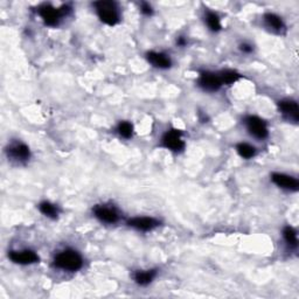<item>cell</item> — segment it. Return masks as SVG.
Masks as SVG:
<instances>
[{
	"instance_id": "5bb4252c",
	"label": "cell",
	"mask_w": 299,
	"mask_h": 299,
	"mask_svg": "<svg viewBox=\"0 0 299 299\" xmlns=\"http://www.w3.org/2000/svg\"><path fill=\"white\" fill-rule=\"evenodd\" d=\"M157 271L156 270H146V271H137L135 274V281L137 284L142 286H146L153 281L156 277Z\"/></svg>"
},
{
	"instance_id": "d6986e66",
	"label": "cell",
	"mask_w": 299,
	"mask_h": 299,
	"mask_svg": "<svg viewBox=\"0 0 299 299\" xmlns=\"http://www.w3.org/2000/svg\"><path fill=\"white\" fill-rule=\"evenodd\" d=\"M236 150H237L238 154H240V156L244 159H250L255 156V153H256L255 147L249 145V144H247V143H240L236 146Z\"/></svg>"
},
{
	"instance_id": "8fae6325",
	"label": "cell",
	"mask_w": 299,
	"mask_h": 299,
	"mask_svg": "<svg viewBox=\"0 0 299 299\" xmlns=\"http://www.w3.org/2000/svg\"><path fill=\"white\" fill-rule=\"evenodd\" d=\"M7 153H9V157H11L14 160L18 161H25L27 160L31 156V152H29V149L27 145L22 143H16L12 144L9 149H7Z\"/></svg>"
},
{
	"instance_id": "3957f363",
	"label": "cell",
	"mask_w": 299,
	"mask_h": 299,
	"mask_svg": "<svg viewBox=\"0 0 299 299\" xmlns=\"http://www.w3.org/2000/svg\"><path fill=\"white\" fill-rule=\"evenodd\" d=\"M70 11V7L67 5H63L60 9H55L49 4H45L41 7H39V14L42 18L45 24L48 26H56L61 20V18Z\"/></svg>"
},
{
	"instance_id": "52a82bcc",
	"label": "cell",
	"mask_w": 299,
	"mask_h": 299,
	"mask_svg": "<svg viewBox=\"0 0 299 299\" xmlns=\"http://www.w3.org/2000/svg\"><path fill=\"white\" fill-rule=\"evenodd\" d=\"M271 180L274 181V184L277 185L278 187L283 189H287V191L296 192L298 191L299 184L296 178L287 176V174L283 173H274L271 176Z\"/></svg>"
},
{
	"instance_id": "cb8c5ba5",
	"label": "cell",
	"mask_w": 299,
	"mask_h": 299,
	"mask_svg": "<svg viewBox=\"0 0 299 299\" xmlns=\"http://www.w3.org/2000/svg\"><path fill=\"white\" fill-rule=\"evenodd\" d=\"M185 44H186V41H185L183 37H180V39L178 40V45H180V46H184Z\"/></svg>"
},
{
	"instance_id": "9a60e30c",
	"label": "cell",
	"mask_w": 299,
	"mask_h": 299,
	"mask_svg": "<svg viewBox=\"0 0 299 299\" xmlns=\"http://www.w3.org/2000/svg\"><path fill=\"white\" fill-rule=\"evenodd\" d=\"M264 21L269 28H271L275 32H281L284 29V24L282 18L276 16L274 13H268L264 16Z\"/></svg>"
},
{
	"instance_id": "e0dca14e",
	"label": "cell",
	"mask_w": 299,
	"mask_h": 299,
	"mask_svg": "<svg viewBox=\"0 0 299 299\" xmlns=\"http://www.w3.org/2000/svg\"><path fill=\"white\" fill-rule=\"evenodd\" d=\"M283 236L285 238L286 243L290 245V247L296 248L298 245V238H297V233L292 227H285L283 230Z\"/></svg>"
},
{
	"instance_id": "4fadbf2b",
	"label": "cell",
	"mask_w": 299,
	"mask_h": 299,
	"mask_svg": "<svg viewBox=\"0 0 299 299\" xmlns=\"http://www.w3.org/2000/svg\"><path fill=\"white\" fill-rule=\"evenodd\" d=\"M147 60H149V62L151 64H153V66L157 68H160V69L169 68L172 64L169 56L164 54V53H157V52L147 53Z\"/></svg>"
},
{
	"instance_id": "9c48e42d",
	"label": "cell",
	"mask_w": 299,
	"mask_h": 299,
	"mask_svg": "<svg viewBox=\"0 0 299 299\" xmlns=\"http://www.w3.org/2000/svg\"><path fill=\"white\" fill-rule=\"evenodd\" d=\"M278 108L279 111H281L287 119L293 120V122H298L299 108L296 101L283 100L281 102H278Z\"/></svg>"
},
{
	"instance_id": "5b68a950",
	"label": "cell",
	"mask_w": 299,
	"mask_h": 299,
	"mask_svg": "<svg viewBox=\"0 0 299 299\" xmlns=\"http://www.w3.org/2000/svg\"><path fill=\"white\" fill-rule=\"evenodd\" d=\"M199 86L207 92H217L222 87V79L220 74L210 73V71H203L199 77Z\"/></svg>"
},
{
	"instance_id": "603a6c76",
	"label": "cell",
	"mask_w": 299,
	"mask_h": 299,
	"mask_svg": "<svg viewBox=\"0 0 299 299\" xmlns=\"http://www.w3.org/2000/svg\"><path fill=\"white\" fill-rule=\"evenodd\" d=\"M241 51L243 53H251L252 46H250V45H248V44H243V45H241Z\"/></svg>"
},
{
	"instance_id": "277c9868",
	"label": "cell",
	"mask_w": 299,
	"mask_h": 299,
	"mask_svg": "<svg viewBox=\"0 0 299 299\" xmlns=\"http://www.w3.org/2000/svg\"><path fill=\"white\" fill-rule=\"evenodd\" d=\"M245 125H247L248 131L250 132L253 137L259 139H264L268 137V127L267 124L263 119L256 116H249L245 118Z\"/></svg>"
},
{
	"instance_id": "ffe728a7",
	"label": "cell",
	"mask_w": 299,
	"mask_h": 299,
	"mask_svg": "<svg viewBox=\"0 0 299 299\" xmlns=\"http://www.w3.org/2000/svg\"><path fill=\"white\" fill-rule=\"evenodd\" d=\"M220 77L223 84H232V83H235L240 78V74L234 70H223L220 73Z\"/></svg>"
},
{
	"instance_id": "7402d4cb",
	"label": "cell",
	"mask_w": 299,
	"mask_h": 299,
	"mask_svg": "<svg viewBox=\"0 0 299 299\" xmlns=\"http://www.w3.org/2000/svg\"><path fill=\"white\" fill-rule=\"evenodd\" d=\"M141 11H142V13L146 14V16H151V14H152V12H153L152 7H151L150 4H147V3H143L142 4Z\"/></svg>"
},
{
	"instance_id": "44dd1931",
	"label": "cell",
	"mask_w": 299,
	"mask_h": 299,
	"mask_svg": "<svg viewBox=\"0 0 299 299\" xmlns=\"http://www.w3.org/2000/svg\"><path fill=\"white\" fill-rule=\"evenodd\" d=\"M117 131L123 138H130L134 134V126L129 122H120L118 127H117Z\"/></svg>"
},
{
	"instance_id": "7c38bea8",
	"label": "cell",
	"mask_w": 299,
	"mask_h": 299,
	"mask_svg": "<svg viewBox=\"0 0 299 299\" xmlns=\"http://www.w3.org/2000/svg\"><path fill=\"white\" fill-rule=\"evenodd\" d=\"M159 225V222L153 218H135L129 221V226L132 228L142 230V232H149Z\"/></svg>"
},
{
	"instance_id": "8992f818",
	"label": "cell",
	"mask_w": 299,
	"mask_h": 299,
	"mask_svg": "<svg viewBox=\"0 0 299 299\" xmlns=\"http://www.w3.org/2000/svg\"><path fill=\"white\" fill-rule=\"evenodd\" d=\"M162 145H164L166 149L176 151V152H179V151L184 150L185 143L183 141V138H181L180 130L173 129V130L166 132L164 137H162Z\"/></svg>"
},
{
	"instance_id": "ac0fdd59",
	"label": "cell",
	"mask_w": 299,
	"mask_h": 299,
	"mask_svg": "<svg viewBox=\"0 0 299 299\" xmlns=\"http://www.w3.org/2000/svg\"><path fill=\"white\" fill-rule=\"evenodd\" d=\"M206 22H207L208 27H209L213 32H218L221 29L220 18H219L217 13L208 11L207 14H206Z\"/></svg>"
},
{
	"instance_id": "ba28073f",
	"label": "cell",
	"mask_w": 299,
	"mask_h": 299,
	"mask_svg": "<svg viewBox=\"0 0 299 299\" xmlns=\"http://www.w3.org/2000/svg\"><path fill=\"white\" fill-rule=\"evenodd\" d=\"M9 257L11 261L17 264H33L39 262V256L33 250L26 249V250L10 251Z\"/></svg>"
},
{
	"instance_id": "30bf717a",
	"label": "cell",
	"mask_w": 299,
	"mask_h": 299,
	"mask_svg": "<svg viewBox=\"0 0 299 299\" xmlns=\"http://www.w3.org/2000/svg\"><path fill=\"white\" fill-rule=\"evenodd\" d=\"M94 214L102 222L115 223L118 221V213H117L115 208L107 206H96L94 208Z\"/></svg>"
},
{
	"instance_id": "2e32d148",
	"label": "cell",
	"mask_w": 299,
	"mask_h": 299,
	"mask_svg": "<svg viewBox=\"0 0 299 299\" xmlns=\"http://www.w3.org/2000/svg\"><path fill=\"white\" fill-rule=\"evenodd\" d=\"M40 211L44 215H46L48 218H52V219H56L59 215V209L58 207L55 205H53V203L48 202V201H44L40 203Z\"/></svg>"
},
{
	"instance_id": "6da1fadb",
	"label": "cell",
	"mask_w": 299,
	"mask_h": 299,
	"mask_svg": "<svg viewBox=\"0 0 299 299\" xmlns=\"http://www.w3.org/2000/svg\"><path fill=\"white\" fill-rule=\"evenodd\" d=\"M54 264L56 268L62 269V270L77 271L83 266V260L76 250L67 249V250H63L56 255Z\"/></svg>"
},
{
	"instance_id": "7a4b0ae2",
	"label": "cell",
	"mask_w": 299,
	"mask_h": 299,
	"mask_svg": "<svg viewBox=\"0 0 299 299\" xmlns=\"http://www.w3.org/2000/svg\"><path fill=\"white\" fill-rule=\"evenodd\" d=\"M96 7V12L101 21L109 26L116 25L119 20L118 7L113 2H97L94 4Z\"/></svg>"
}]
</instances>
